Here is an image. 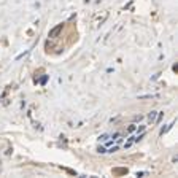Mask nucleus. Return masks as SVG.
<instances>
[{
	"label": "nucleus",
	"instance_id": "obj_6",
	"mask_svg": "<svg viewBox=\"0 0 178 178\" xmlns=\"http://www.w3.org/2000/svg\"><path fill=\"white\" fill-rule=\"evenodd\" d=\"M172 70H173V72H175V73L178 72V64H173V67H172Z\"/></svg>",
	"mask_w": 178,
	"mask_h": 178
},
{
	"label": "nucleus",
	"instance_id": "obj_1",
	"mask_svg": "<svg viewBox=\"0 0 178 178\" xmlns=\"http://www.w3.org/2000/svg\"><path fill=\"white\" fill-rule=\"evenodd\" d=\"M62 27H64V24H58L56 27H53V29L49 30V35H48V37H49V38H58L59 33L62 32Z\"/></svg>",
	"mask_w": 178,
	"mask_h": 178
},
{
	"label": "nucleus",
	"instance_id": "obj_5",
	"mask_svg": "<svg viewBox=\"0 0 178 178\" xmlns=\"http://www.w3.org/2000/svg\"><path fill=\"white\" fill-rule=\"evenodd\" d=\"M46 81H48V76H43V78H41V80H40V83H41V84H45Z\"/></svg>",
	"mask_w": 178,
	"mask_h": 178
},
{
	"label": "nucleus",
	"instance_id": "obj_2",
	"mask_svg": "<svg viewBox=\"0 0 178 178\" xmlns=\"http://www.w3.org/2000/svg\"><path fill=\"white\" fill-rule=\"evenodd\" d=\"M156 118H158V111H151V113L148 115V121H149V123H154Z\"/></svg>",
	"mask_w": 178,
	"mask_h": 178
},
{
	"label": "nucleus",
	"instance_id": "obj_4",
	"mask_svg": "<svg viewBox=\"0 0 178 178\" xmlns=\"http://www.w3.org/2000/svg\"><path fill=\"white\" fill-rule=\"evenodd\" d=\"M135 129H137V127H135V124H131L129 127H127V131H129V132H134Z\"/></svg>",
	"mask_w": 178,
	"mask_h": 178
},
{
	"label": "nucleus",
	"instance_id": "obj_3",
	"mask_svg": "<svg viewBox=\"0 0 178 178\" xmlns=\"http://www.w3.org/2000/svg\"><path fill=\"white\" fill-rule=\"evenodd\" d=\"M115 173H127V169H116V170H113Z\"/></svg>",
	"mask_w": 178,
	"mask_h": 178
}]
</instances>
